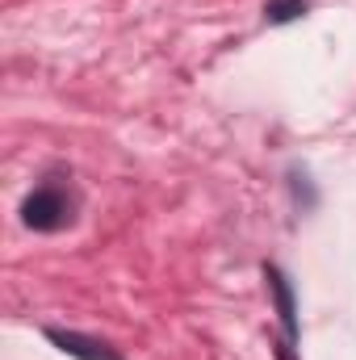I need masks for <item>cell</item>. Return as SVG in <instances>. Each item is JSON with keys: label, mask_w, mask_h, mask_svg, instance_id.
I'll return each instance as SVG.
<instances>
[{"label": "cell", "mask_w": 356, "mask_h": 360, "mask_svg": "<svg viewBox=\"0 0 356 360\" xmlns=\"http://www.w3.org/2000/svg\"><path fill=\"white\" fill-rule=\"evenodd\" d=\"M21 218H25V226H34V231H55V226H63L68 205H63V197H59V193L38 188V193L21 205Z\"/></svg>", "instance_id": "cell-1"}, {"label": "cell", "mask_w": 356, "mask_h": 360, "mask_svg": "<svg viewBox=\"0 0 356 360\" xmlns=\"http://www.w3.org/2000/svg\"><path fill=\"white\" fill-rule=\"evenodd\" d=\"M46 335H51V344H55L59 352H68V356H76V360H122V356H113L105 344L84 340V335H76V331H46Z\"/></svg>", "instance_id": "cell-2"}, {"label": "cell", "mask_w": 356, "mask_h": 360, "mask_svg": "<svg viewBox=\"0 0 356 360\" xmlns=\"http://www.w3.org/2000/svg\"><path fill=\"white\" fill-rule=\"evenodd\" d=\"M268 289H272V297H276V310H281V323H285V331L293 335V293H289V285H285V276L276 269H268Z\"/></svg>", "instance_id": "cell-3"}, {"label": "cell", "mask_w": 356, "mask_h": 360, "mask_svg": "<svg viewBox=\"0 0 356 360\" xmlns=\"http://www.w3.org/2000/svg\"><path fill=\"white\" fill-rule=\"evenodd\" d=\"M306 13V4L302 0H281V4H268V21H293V17H302Z\"/></svg>", "instance_id": "cell-4"}]
</instances>
